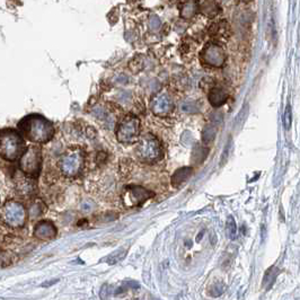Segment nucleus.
<instances>
[{
    "mask_svg": "<svg viewBox=\"0 0 300 300\" xmlns=\"http://www.w3.org/2000/svg\"><path fill=\"white\" fill-rule=\"evenodd\" d=\"M140 120L138 117L129 114L119 123L117 138L122 143H133L139 139Z\"/></svg>",
    "mask_w": 300,
    "mask_h": 300,
    "instance_id": "5",
    "label": "nucleus"
},
{
    "mask_svg": "<svg viewBox=\"0 0 300 300\" xmlns=\"http://www.w3.org/2000/svg\"><path fill=\"white\" fill-rule=\"evenodd\" d=\"M282 121H283L284 128H286L287 130L290 129V127H291V123H292V114H291V109H290L289 105L286 108V112H284V114H283Z\"/></svg>",
    "mask_w": 300,
    "mask_h": 300,
    "instance_id": "24",
    "label": "nucleus"
},
{
    "mask_svg": "<svg viewBox=\"0 0 300 300\" xmlns=\"http://www.w3.org/2000/svg\"><path fill=\"white\" fill-rule=\"evenodd\" d=\"M26 150L21 134L15 130H4L0 132V156L8 162L21 158Z\"/></svg>",
    "mask_w": 300,
    "mask_h": 300,
    "instance_id": "2",
    "label": "nucleus"
},
{
    "mask_svg": "<svg viewBox=\"0 0 300 300\" xmlns=\"http://www.w3.org/2000/svg\"><path fill=\"white\" fill-rule=\"evenodd\" d=\"M227 154H228V146L226 147V149H224V152H223V157H222V163L221 164L226 163V161H227Z\"/></svg>",
    "mask_w": 300,
    "mask_h": 300,
    "instance_id": "28",
    "label": "nucleus"
},
{
    "mask_svg": "<svg viewBox=\"0 0 300 300\" xmlns=\"http://www.w3.org/2000/svg\"><path fill=\"white\" fill-rule=\"evenodd\" d=\"M201 61L210 67L220 68L226 61V53L223 49L214 43H209L201 51Z\"/></svg>",
    "mask_w": 300,
    "mask_h": 300,
    "instance_id": "8",
    "label": "nucleus"
},
{
    "mask_svg": "<svg viewBox=\"0 0 300 300\" xmlns=\"http://www.w3.org/2000/svg\"><path fill=\"white\" fill-rule=\"evenodd\" d=\"M153 197L152 192L141 186H129L123 193V202L127 207H136Z\"/></svg>",
    "mask_w": 300,
    "mask_h": 300,
    "instance_id": "9",
    "label": "nucleus"
},
{
    "mask_svg": "<svg viewBox=\"0 0 300 300\" xmlns=\"http://www.w3.org/2000/svg\"><path fill=\"white\" fill-rule=\"evenodd\" d=\"M201 9H202V13L210 18L214 17L219 13V7L217 6V4L214 2H211V0H207V2H204Z\"/></svg>",
    "mask_w": 300,
    "mask_h": 300,
    "instance_id": "17",
    "label": "nucleus"
},
{
    "mask_svg": "<svg viewBox=\"0 0 300 300\" xmlns=\"http://www.w3.org/2000/svg\"><path fill=\"white\" fill-rule=\"evenodd\" d=\"M0 219L12 228H21L26 222V210L22 203L6 201L0 207Z\"/></svg>",
    "mask_w": 300,
    "mask_h": 300,
    "instance_id": "3",
    "label": "nucleus"
},
{
    "mask_svg": "<svg viewBox=\"0 0 300 300\" xmlns=\"http://www.w3.org/2000/svg\"><path fill=\"white\" fill-rule=\"evenodd\" d=\"M199 6L196 0H189V2L185 3L183 5V7L181 8V17L185 19H190L194 17L198 13Z\"/></svg>",
    "mask_w": 300,
    "mask_h": 300,
    "instance_id": "14",
    "label": "nucleus"
},
{
    "mask_svg": "<svg viewBox=\"0 0 300 300\" xmlns=\"http://www.w3.org/2000/svg\"><path fill=\"white\" fill-rule=\"evenodd\" d=\"M19 130L27 140L35 143H46L53 138V124L42 116H28L19 123Z\"/></svg>",
    "mask_w": 300,
    "mask_h": 300,
    "instance_id": "1",
    "label": "nucleus"
},
{
    "mask_svg": "<svg viewBox=\"0 0 300 300\" xmlns=\"http://www.w3.org/2000/svg\"><path fill=\"white\" fill-rule=\"evenodd\" d=\"M193 174L192 167H182L177 169L172 177V183L175 188H178L179 185H182L184 182H186L188 179L191 177Z\"/></svg>",
    "mask_w": 300,
    "mask_h": 300,
    "instance_id": "13",
    "label": "nucleus"
},
{
    "mask_svg": "<svg viewBox=\"0 0 300 300\" xmlns=\"http://www.w3.org/2000/svg\"><path fill=\"white\" fill-rule=\"evenodd\" d=\"M124 255H126V251H118L109 255V256L106 258V262L109 264V266H113V264L121 261V259L124 257Z\"/></svg>",
    "mask_w": 300,
    "mask_h": 300,
    "instance_id": "22",
    "label": "nucleus"
},
{
    "mask_svg": "<svg viewBox=\"0 0 300 300\" xmlns=\"http://www.w3.org/2000/svg\"><path fill=\"white\" fill-rule=\"evenodd\" d=\"M208 154H209L208 148L197 144V146L194 147L193 153H192V162L194 164H201L204 159L207 158Z\"/></svg>",
    "mask_w": 300,
    "mask_h": 300,
    "instance_id": "15",
    "label": "nucleus"
},
{
    "mask_svg": "<svg viewBox=\"0 0 300 300\" xmlns=\"http://www.w3.org/2000/svg\"><path fill=\"white\" fill-rule=\"evenodd\" d=\"M217 126L216 124H209L206 128L203 129L202 131V141L204 143H210L211 141H213V139L216 138V134H217Z\"/></svg>",
    "mask_w": 300,
    "mask_h": 300,
    "instance_id": "16",
    "label": "nucleus"
},
{
    "mask_svg": "<svg viewBox=\"0 0 300 300\" xmlns=\"http://www.w3.org/2000/svg\"><path fill=\"white\" fill-rule=\"evenodd\" d=\"M199 104L197 102H185L182 104V111L186 113L199 112Z\"/></svg>",
    "mask_w": 300,
    "mask_h": 300,
    "instance_id": "23",
    "label": "nucleus"
},
{
    "mask_svg": "<svg viewBox=\"0 0 300 300\" xmlns=\"http://www.w3.org/2000/svg\"><path fill=\"white\" fill-rule=\"evenodd\" d=\"M92 207H93V204L89 203V202H84L82 204V209L84 210V211H89V210L92 209Z\"/></svg>",
    "mask_w": 300,
    "mask_h": 300,
    "instance_id": "27",
    "label": "nucleus"
},
{
    "mask_svg": "<svg viewBox=\"0 0 300 300\" xmlns=\"http://www.w3.org/2000/svg\"><path fill=\"white\" fill-rule=\"evenodd\" d=\"M42 156L41 150L35 146H29L22 155L19 168L28 177H36L41 172Z\"/></svg>",
    "mask_w": 300,
    "mask_h": 300,
    "instance_id": "4",
    "label": "nucleus"
},
{
    "mask_svg": "<svg viewBox=\"0 0 300 300\" xmlns=\"http://www.w3.org/2000/svg\"><path fill=\"white\" fill-rule=\"evenodd\" d=\"M243 3H249V2H253V0H241Z\"/></svg>",
    "mask_w": 300,
    "mask_h": 300,
    "instance_id": "29",
    "label": "nucleus"
},
{
    "mask_svg": "<svg viewBox=\"0 0 300 300\" xmlns=\"http://www.w3.org/2000/svg\"><path fill=\"white\" fill-rule=\"evenodd\" d=\"M149 26H150V28L153 29V31H157V29H159L162 26L161 19H159V17H157V16H153L152 18L149 19Z\"/></svg>",
    "mask_w": 300,
    "mask_h": 300,
    "instance_id": "25",
    "label": "nucleus"
},
{
    "mask_svg": "<svg viewBox=\"0 0 300 300\" xmlns=\"http://www.w3.org/2000/svg\"><path fill=\"white\" fill-rule=\"evenodd\" d=\"M173 107L174 105L172 99L166 95H158V96L154 97L152 104H150L153 113L158 117H166L167 114L172 112Z\"/></svg>",
    "mask_w": 300,
    "mask_h": 300,
    "instance_id": "10",
    "label": "nucleus"
},
{
    "mask_svg": "<svg viewBox=\"0 0 300 300\" xmlns=\"http://www.w3.org/2000/svg\"><path fill=\"white\" fill-rule=\"evenodd\" d=\"M44 210H46L44 204L40 201V200H38V201H35L31 206V208H29V216L32 218H38L44 212Z\"/></svg>",
    "mask_w": 300,
    "mask_h": 300,
    "instance_id": "20",
    "label": "nucleus"
},
{
    "mask_svg": "<svg viewBox=\"0 0 300 300\" xmlns=\"http://www.w3.org/2000/svg\"><path fill=\"white\" fill-rule=\"evenodd\" d=\"M84 167V154L81 149H71L60 161L61 172L69 177L77 176Z\"/></svg>",
    "mask_w": 300,
    "mask_h": 300,
    "instance_id": "7",
    "label": "nucleus"
},
{
    "mask_svg": "<svg viewBox=\"0 0 300 300\" xmlns=\"http://www.w3.org/2000/svg\"><path fill=\"white\" fill-rule=\"evenodd\" d=\"M277 276H278V269L276 267H271L268 270L263 279V286L266 287V289H270L272 287V284L274 282V280H276Z\"/></svg>",
    "mask_w": 300,
    "mask_h": 300,
    "instance_id": "18",
    "label": "nucleus"
},
{
    "mask_svg": "<svg viewBox=\"0 0 300 300\" xmlns=\"http://www.w3.org/2000/svg\"><path fill=\"white\" fill-rule=\"evenodd\" d=\"M227 24L226 22H219L213 24L211 27L209 28V33L210 35H212V36H216V35H221V36H226V33H227Z\"/></svg>",
    "mask_w": 300,
    "mask_h": 300,
    "instance_id": "19",
    "label": "nucleus"
},
{
    "mask_svg": "<svg viewBox=\"0 0 300 300\" xmlns=\"http://www.w3.org/2000/svg\"><path fill=\"white\" fill-rule=\"evenodd\" d=\"M34 236L40 239H52L57 236V228L51 221L42 220L35 226Z\"/></svg>",
    "mask_w": 300,
    "mask_h": 300,
    "instance_id": "11",
    "label": "nucleus"
},
{
    "mask_svg": "<svg viewBox=\"0 0 300 300\" xmlns=\"http://www.w3.org/2000/svg\"><path fill=\"white\" fill-rule=\"evenodd\" d=\"M107 288V284H104V287L102 288V291H101V298L102 299H106L107 296L109 294V292L106 290Z\"/></svg>",
    "mask_w": 300,
    "mask_h": 300,
    "instance_id": "26",
    "label": "nucleus"
},
{
    "mask_svg": "<svg viewBox=\"0 0 300 300\" xmlns=\"http://www.w3.org/2000/svg\"><path fill=\"white\" fill-rule=\"evenodd\" d=\"M209 103L212 105L213 107H220L227 102L228 99V93L222 88H212L209 92Z\"/></svg>",
    "mask_w": 300,
    "mask_h": 300,
    "instance_id": "12",
    "label": "nucleus"
},
{
    "mask_svg": "<svg viewBox=\"0 0 300 300\" xmlns=\"http://www.w3.org/2000/svg\"><path fill=\"white\" fill-rule=\"evenodd\" d=\"M137 154L140 159L146 163L157 162L162 157V147L156 137L153 134H146L140 140L137 149Z\"/></svg>",
    "mask_w": 300,
    "mask_h": 300,
    "instance_id": "6",
    "label": "nucleus"
},
{
    "mask_svg": "<svg viewBox=\"0 0 300 300\" xmlns=\"http://www.w3.org/2000/svg\"><path fill=\"white\" fill-rule=\"evenodd\" d=\"M237 234V226L236 222H235L234 218L231 216L227 220V235L231 239H235Z\"/></svg>",
    "mask_w": 300,
    "mask_h": 300,
    "instance_id": "21",
    "label": "nucleus"
}]
</instances>
